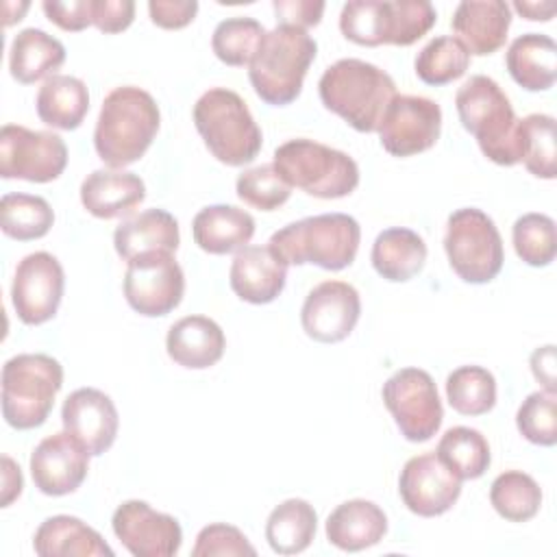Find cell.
<instances>
[{
    "instance_id": "1",
    "label": "cell",
    "mask_w": 557,
    "mask_h": 557,
    "mask_svg": "<svg viewBox=\"0 0 557 557\" xmlns=\"http://www.w3.org/2000/svg\"><path fill=\"white\" fill-rule=\"evenodd\" d=\"M159 124V104L146 89L135 85L115 87L102 100L94 128V148L109 168L122 170L146 154Z\"/></svg>"
},
{
    "instance_id": "2",
    "label": "cell",
    "mask_w": 557,
    "mask_h": 557,
    "mask_svg": "<svg viewBox=\"0 0 557 557\" xmlns=\"http://www.w3.org/2000/svg\"><path fill=\"white\" fill-rule=\"evenodd\" d=\"M318 94L322 104L355 131L376 133L396 96V85L394 78L374 63L339 59L322 72Z\"/></svg>"
},
{
    "instance_id": "3",
    "label": "cell",
    "mask_w": 557,
    "mask_h": 557,
    "mask_svg": "<svg viewBox=\"0 0 557 557\" xmlns=\"http://www.w3.org/2000/svg\"><path fill=\"white\" fill-rule=\"evenodd\" d=\"M361 226L348 213H320L272 233L268 248L287 265L313 263L322 270L348 268L359 250Z\"/></svg>"
},
{
    "instance_id": "4",
    "label": "cell",
    "mask_w": 557,
    "mask_h": 557,
    "mask_svg": "<svg viewBox=\"0 0 557 557\" xmlns=\"http://www.w3.org/2000/svg\"><path fill=\"white\" fill-rule=\"evenodd\" d=\"M315 54L318 44L305 28L278 24L265 30L248 65L255 94L272 107L294 102L302 91L307 70Z\"/></svg>"
},
{
    "instance_id": "5",
    "label": "cell",
    "mask_w": 557,
    "mask_h": 557,
    "mask_svg": "<svg viewBox=\"0 0 557 557\" xmlns=\"http://www.w3.org/2000/svg\"><path fill=\"white\" fill-rule=\"evenodd\" d=\"M461 126L476 139L481 152L498 165L520 163L518 117L500 85L485 76H470L455 94Z\"/></svg>"
},
{
    "instance_id": "6",
    "label": "cell",
    "mask_w": 557,
    "mask_h": 557,
    "mask_svg": "<svg viewBox=\"0 0 557 557\" xmlns=\"http://www.w3.org/2000/svg\"><path fill=\"white\" fill-rule=\"evenodd\" d=\"M194 124L207 150L224 165H246L261 150V128L244 98L233 89H207L194 104Z\"/></svg>"
},
{
    "instance_id": "7",
    "label": "cell",
    "mask_w": 557,
    "mask_h": 557,
    "mask_svg": "<svg viewBox=\"0 0 557 557\" xmlns=\"http://www.w3.org/2000/svg\"><path fill=\"white\" fill-rule=\"evenodd\" d=\"M63 387V366L44 352H22L2 366V416L9 426H41Z\"/></svg>"
},
{
    "instance_id": "8",
    "label": "cell",
    "mask_w": 557,
    "mask_h": 557,
    "mask_svg": "<svg viewBox=\"0 0 557 557\" xmlns=\"http://www.w3.org/2000/svg\"><path fill=\"white\" fill-rule=\"evenodd\" d=\"M274 168L292 187L324 200L350 196L359 185V165L348 152L305 137L281 144Z\"/></svg>"
},
{
    "instance_id": "9",
    "label": "cell",
    "mask_w": 557,
    "mask_h": 557,
    "mask_svg": "<svg viewBox=\"0 0 557 557\" xmlns=\"http://www.w3.org/2000/svg\"><path fill=\"white\" fill-rule=\"evenodd\" d=\"M444 250L453 272L466 283H490L503 270V237L494 220L476 207H461L448 215Z\"/></svg>"
},
{
    "instance_id": "10",
    "label": "cell",
    "mask_w": 557,
    "mask_h": 557,
    "mask_svg": "<svg viewBox=\"0 0 557 557\" xmlns=\"http://www.w3.org/2000/svg\"><path fill=\"white\" fill-rule=\"evenodd\" d=\"M381 396L407 442H429L440 431L444 407L437 394V385L426 370H396L383 383Z\"/></svg>"
},
{
    "instance_id": "11",
    "label": "cell",
    "mask_w": 557,
    "mask_h": 557,
    "mask_svg": "<svg viewBox=\"0 0 557 557\" xmlns=\"http://www.w3.org/2000/svg\"><path fill=\"white\" fill-rule=\"evenodd\" d=\"M183 294L185 274L172 252L152 250L126 261L124 298L139 315H168L181 305Z\"/></svg>"
},
{
    "instance_id": "12",
    "label": "cell",
    "mask_w": 557,
    "mask_h": 557,
    "mask_svg": "<svg viewBox=\"0 0 557 557\" xmlns=\"http://www.w3.org/2000/svg\"><path fill=\"white\" fill-rule=\"evenodd\" d=\"M67 165L63 137L50 131H30L20 124H4L0 131V176L30 183H50Z\"/></svg>"
},
{
    "instance_id": "13",
    "label": "cell",
    "mask_w": 557,
    "mask_h": 557,
    "mask_svg": "<svg viewBox=\"0 0 557 557\" xmlns=\"http://www.w3.org/2000/svg\"><path fill=\"white\" fill-rule=\"evenodd\" d=\"M376 133L383 150L392 157L420 154L440 139L442 109L431 98L396 94Z\"/></svg>"
},
{
    "instance_id": "14",
    "label": "cell",
    "mask_w": 557,
    "mask_h": 557,
    "mask_svg": "<svg viewBox=\"0 0 557 557\" xmlns=\"http://www.w3.org/2000/svg\"><path fill=\"white\" fill-rule=\"evenodd\" d=\"M65 289V272L59 259L46 250L26 255L13 274L11 302L17 318L37 326L54 318Z\"/></svg>"
},
{
    "instance_id": "15",
    "label": "cell",
    "mask_w": 557,
    "mask_h": 557,
    "mask_svg": "<svg viewBox=\"0 0 557 557\" xmlns=\"http://www.w3.org/2000/svg\"><path fill=\"white\" fill-rule=\"evenodd\" d=\"M111 527L115 537L135 557H172L183 544L178 520L137 498L124 500L113 511Z\"/></svg>"
},
{
    "instance_id": "16",
    "label": "cell",
    "mask_w": 557,
    "mask_h": 557,
    "mask_svg": "<svg viewBox=\"0 0 557 557\" xmlns=\"http://www.w3.org/2000/svg\"><path fill=\"white\" fill-rule=\"evenodd\" d=\"M398 494L411 513L435 518L457 503L461 479L435 453H422L405 461Z\"/></svg>"
},
{
    "instance_id": "17",
    "label": "cell",
    "mask_w": 557,
    "mask_h": 557,
    "mask_svg": "<svg viewBox=\"0 0 557 557\" xmlns=\"http://www.w3.org/2000/svg\"><path fill=\"white\" fill-rule=\"evenodd\" d=\"M361 315L359 292L346 281H322L305 298L300 309L302 331L322 344L346 339Z\"/></svg>"
},
{
    "instance_id": "18",
    "label": "cell",
    "mask_w": 557,
    "mask_h": 557,
    "mask_svg": "<svg viewBox=\"0 0 557 557\" xmlns=\"http://www.w3.org/2000/svg\"><path fill=\"white\" fill-rule=\"evenodd\" d=\"M89 453L67 431L44 437L30 455V476L46 496L76 492L87 479Z\"/></svg>"
},
{
    "instance_id": "19",
    "label": "cell",
    "mask_w": 557,
    "mask_h": 557,
    "mask_svg": "<svg viewBox=\"0 0 557 557\" xmlns=\"http://www.w3.org/2000/svg\"><path fill=\"white\" fill-rule=\"evenodd\" d=\"M61 422L63 431L76 437L91 457H98L113 446L120 426L113 400L96 387L74 389L63 400Z\"/></svg>"
},
{
    "instance_id": "20",
    "label": "cell",
    "mask_w": 557,
    "mask_h": 557,
    "mask_svg": "<svg viewBox=\"0 0 557 557\" xmlns=\"http://www.w3.org/2000/svg\"><path fill=\"white\" fill-rule=\"evenodd\" d=\"M450 26L468 54L485 57L505 46L511 26V7L503 0H463Z\"/></svg>"
},
{
    "instance_id": "21",
    "label": "cell",
    "mask_w": 557,
    "mask_h": 557,
    "mask_svg": "<svg viewBox=\"0 0 557 557\" xmlns=\"http://www.w3.org/2000/svg\"><path fill=\"white\" fill-rule=\"evenodd\" d=\"M287 281V263H283L268 246H244L235 252L228 283L231 289L250 305H268L283 292Z\"/></svg>"
},
{
    "instance_id": "22",
    "label": "cell",
    "mask_w": 557,
    "mask_h": 557,
    "mask_svg": "<svg viewBox=\"0 0 557 557\" xmlns=\"http://www.w3.org/2000/svg\"><path fill=\"white\" fill-rule=\"evenodd\" d=\"M146 198V183L126 170H94L81 183L83 207L100 220L122 218L135 211Z\"/></svg>"
},
{
    "instance_id": "23",
    "label": "cell",
    "mask_w": 557,
    "mask_h": 557,
    "mask_svg": "<svg viewBox=\"0 0 557 557\" xmlns=\"http://www.w3.org/2000/svg\"><path fill=\"white\" fill-rule=\"evenodd\" d=\"M226 348L222 326L207 315H185L176 320L165 337L170 359L187 370L215 366Z\"/></svg>"
},
{
    "instance_id": "24",
    "label": "cell",
    "mask_w": 557,
    "mask_h": 557,
    "mask_svg": "<svg viewBox=\"0 0 557 557\" xmlns=\"http://www.w3.org/2000/svg\"><path fill=\"white\" fill-rule=\"evenodd\" d=\"M326 540L346 553H359L383 540L387 533L385 511L366 498H352L337 505L326 518Z\"/></svg>"
},
{
    "instance_id": "25",
    "label": "cell",
    "mask_w": 557,
    "mask_h": 557,
    "mask_svg": "<svg viewBox=\"0 0 557 557\" xmlns=\"http://www.w3.org/2000/svg\"><path fill=\"white\" fill-rule=\"evenodd\" d=\"M191 235L209 255L237 252L255 235V218L233 205H209L194 215Z\"/></svg>"
},
{
    "instance_id": "26",
    "label": "cell",
    "mask_w": 557,
    "mask_h": 557,
    "mask_svg": "<svg viewBox=\"0 0 557 557\" xmlns=\"http://www.w3.org/2000/svg\"><path fill=\"white\" fill-rule=\"evenodd\" d=\"M178 244V222L165 209H146L141 213H135L122 220L113 231L115 252L124 261H131L137 255L152 250L176 252Z\"/></svg>"
},
{
    "instance_id": "27",
    "label": "cell",
    "mask_w": 557,
    "mask_h": 557,
    "mask_svg": "<svg viewBox=\"0 0 557 557\" xmlns=\"http://www.w3.org/2000/svg\"><path fill=\"white\" fill-rule=\"evenodd\" d=\"M505 65L522 89L546 91L557 78V44L544 33H524L509 44Z\"/></svg>"
},
{
    "instance_id": "28",
    "label": "cell",
    "mask_w": 557,
    "mask_h": 557,
    "mask_svg": "<svg viewBox=\"0 0 557 557\" xmlns=\"http://www.w3.org/2000/svg\"><path fill=\"white\" fill-rule=\"evenodd\" d=\"M33 548L39 557H113V548L102 540L96 529L85 524L81 518L67 513L46 518L35 531Z\"/></svg>"
},
{
    "instance_id": "29",
    "label": "cell",
    "mask_w": 557,
    "mask_h": 557,
    "mask_svg": "<svg viewBox=\"0 0 557 557\" xmlns=\"http://www.w3.org/2000/svg\"><path fill=\"white\" fill-rule=\"evenodd\" d=\"M65 63V46L41 28H22L9 48V72L22 85L54 76Z\"/></svg>"
},
{
    "instance_id": "30",
    "label": "cell",
    "mask_w": 557,
    "mask_h": 557,
    "mask_svg": "<svg viewBox=\"0 0 557 557\" xmlns=\"http://www.w3.org/2000/svg\"><path fill=\"white\" fill-rule=\"evenodd\" d=\"M426 252V244L416 231L392 226L376 235L370 261L376 274L385 281L405 283L424 268Z\"/></svg>"
},
{
    "instance_id": "31",
    "label": "cell",
    "mask_w": 557,
    "mask_h": 557,
    "mask_svg": "<svg viewBox=\"0 0 557 557\" xmlns=\"http://www.w3.org/2000/svg\"><path fill=\"white\" fill-rule=\"evenodd\" d=\"M35 104L44 124L59 131H74L89 111V91L81 78L54 74L39 87Z\"/></svg>"
},
{
    "instance_id": "32",
    "label": "cell",
    "mask_w": 557,
    "mask_h": 557,
    "mask_svg": "<svg viewBox=\"0 0 557 557\" xmlns=\"http://www.w3.org/2000/svg\"><path fill=\"white\" fill-rule=\"evenodd\" d=\"M318 513L305 498H287L265 520V540L278 555H298L315 537Z\"/></svg>"
},
{
    "instance_id": "33",
    "label": "cell",
    "mask_w": 557,
    "mask_h": 557,
    "mask_svg": "<svg viewBox=\"0 0 557 557\" xmlns=\"http://www.w3.org/2000/svg\"><path fill=\"white\" fill-rule=\"evenodd\" d=\"M557 133L555 117L531 113L518 120V154L524 168L537 176L553 181L557 176Z\"/></svg>"
},
{
    "instance_id": "34",
    "label": "cell",
    "mask_w": 557,
    "mask_h": 557,
    "mask_svg": "<svg viewBox=\"0 0 557 557\" xmlns=\"http://www.w3.org/2000/svg\"><path fill=\"white\" fill-rule=\"evenodd\" d=\"M435 455L461 479H479L485 474L492 461L490 444L485 435L470 426L448 429L435 448Z\"/></svg>"
},
{
    "instance_id": "35",
    "label": "cell",
    "mask_w": 557,
    "mask_h": 557,
    "mask_svg": "<svg viewBox=\"0 0 557 557\" xmlns=\"http://www.w3.org/2000/svg\"><path fill=\"white\" fill-rule=\"evenodd\" d=\"M54 224V211L46 198L35 194H4L0 200L2 233L17 242H30L48 235Z\"/></svg>"
},
{
    "instance_id": "36",
    "label": "cell",
    "mask_w": 557,
    "mask_h": 557,
    "mask_svg": "<svg viewBox=\"0 0 557 557\" xmlns=\"http://www.w3.org/2000/svg\"><path fill=\"white\" fill-rule=\"evenodd\" d=\"M490 503L500 518L509 522H527L542 507V490L531 474L522 470H505L492 481Z\"/></svg>"
},
{
    "instance_id": "37",
    "label": "cell",
    "mask_w": 557,
    "mask_h": 557,
    "mask_svg": "<svg viewBox=\"0 0 557 557\" xmlns=\"http://www.w3.org/2000/svg\"><path fill=\"white\" fill-rule=\"evenodd\" d=\"M446 398L461 416H483L496 405V379L483 366H459L446 376Z\"/></svg>"
},
{
    "instance_id": "38",
    "label": "cell",
    "mask_w": 557,
    "mask_h": 557,
    "mask_svg": "<svg viewBox=\"0 0 557 557\" xmlns=\"http://www.w3.org/2000/svg\"><path fill=\"white\" fill-rule=\"evenodd\" d=\"M470 65V54L463 44L453 35L433 37L416 57V76L433 87L448 85L466 74Z\"/></svg>"
},
{
    "instance_id": "39",
    "label": "cell",
    "mask_w": 557,
    "mask_h": 557,
    "mask_svg": "<svg viewBox=\"0 0 557 557\" xmlns=\"http://www.w3.org/2000/svg\"><path fill=\"white\" fill-rule=\"evenodd\" d=\"M263 35L265 28L255 17H226L215 26L211 35V48L222 63L244 67L250 65Z\"/></svg>"
},
{
    "instance_id": "40",
    "label": "cell",
    "mask_w": 557,
    "mask_h": 557,
    "mask_svg": "<svg viewBox=\"0 0 557 557\" xmlns=\"http://www.w3.org/2000/svg\"><path fill=\"white\" fill-rule=\"evenodd\" d=\"M435 20L437 13L429 0H385V44L411 46L433 28Z\"/></svg>"
},
{
    "instance_id": "41",
    "label": "cell",
    "mask_w": 557,
    "mask_h": 557,
    "mask_svg": "<svg viewBox=\"0 0 557 557\" xmlns=\"http://www.w3.org/2000/svg\"><path fill=\"white\" fill-rule=\"evenodd\" d=\"M511 242L527 265L544 268L557 255L555 220L546 213H524L511 226Z\"/></svg>"
},
{
    "instance_id": "42",
    "label": "cell",
    "mask_w": 557,
    "mask_h": 557,
    "mask_svg": "<svg viewBox=\"0 0 557 557\" xmlns=\"http://www.w3.org/2000/svg\"><path fill=\"white\" fill-rule=\"evenodd\" d=\"M237 198L259 211H276L292 196V185L278 174L274 163L248 168L237 176Z\"/></svg>"
},
{
    "instance_id": "43",
    "label": "cell",
    "mask_w": 557,
    "mask_h": 557,
    "mask_svg": "<svg viewBox=\"0 0 557 557\" xmlns=\"http://www.w3.org/2000/svg\"><path fill=\"white\" fill-rule=\"evenodd\" d=\"M516 426L524 440L537 446L557 442V394L537 389L529 394L516 413Z\"/></svg>"
},
{
    "instance_id": "44",
    "label": "cell",
    "mask_w": 557,
    "mask_h": 557,
    "mask_svg": "<svg viewBox=\"0 0 557 557\" xmlns=\"http://www.w3.org/2000/svg\"><path fill=\"white\" fill-rule=\"evenodd\" d=\"M194 557H213V555H257V548L248 537L233 524L213 522L200 529L196 544L191 548Z\"/></svg>"
},
{
    "instance_id": "45",
    "label": "cell",
    "mask_w": 557,
    "mask_h": 557,
    "mask_svg": "<svg viewBox=\"0 0 557 557\" xmlns=\"http://www.w3.org/2000/svg\"><path fill=\"white\" fill-rule=\"evenodd\" d=\"M41 9L52 24L70 33L85 30L87 26L94 24V0H70V2L44 0Z\"/></svg>"
},
{
    "instance_id": "46",
    "label": "cell",
    "mask_w": 557,
    "mask_h": 557,
    "mask_svg": "<svg viewBox=\"0 0 557 557\" xmlns=\"http://www.w3.org/2000/svg\"><path fill=\"white\" fill-rule=\"evenodd\" d=\"M135 20L133 0H94V26L100 33L113 35L126 30Z\"/></svg>"
},
{
    "instance_id": "47",
    "label": "cell",
    "mask_w": 557,
    "mask_h": 557,
    "mask_svg": "<svg viewBox=\"0 0 557 557\" xmlns=\"http://www.w3.org/2000/svg\"><path fill=\"white\" fill-rule=\"evenodd\" d=\"M148 13L152 24H157L159 28L176 30L187 26L196 17L198 2L196 0H150Z\"/></svg>"
},
{
    "instance_id": "48",
    "label": "cell",
    "mask_w": 557,
    "mask_h": 557,
    "mask_svg": "<svg viewBox=\"0 0 557 557\" xmlns=\"http://www.w3.org/2000/svg\"><path fill=\"white\" fill-rule=\"evenodd\" d=\"M272 9L276 13L278 24H289L298 28L318 26L324 13V2L313 0H274Z\"/></svg>"
},
{
    "instance_id": "49",
    "label": "cell",
    "mask_w": 557,
    "mask_h": 557,
    "mask_svg": "<svg viewBox=\"0 0 557 557\" xmlns=\"http://www.w3.org/2000/svg\"><path fill=\"white\" fill-rule=\"evenodd\" d=\"M531 372L533 376L544 385L546 392L557 394V381H555V346H542L531 352Z\"/></svg>"
},
{
    "instance_id": "50",
    "label": "cell",
    "mask_w": 557,
    "mask_h": 557,
    "mask_svg": "<svg viewBox=\"0 0 557 557\" xmlns=\"http://www.w3.org/2000/svg\"><path fill=\"white\" fill-rule=\"evenodd\" d=\"M2 466H4V472H2V507H9L20 494H22V487H24V479H22V470L20 466L11 459V457H2Z\"/></svg>"
},
{
    "instance_id": "51",
    "label": "cell",
    "mask_w": 557,
    "mask_h": 557,
    "mask_svg": "<svg viewBox=\"0 0 557 557\" xmlns=\"http://www.w3.org/2000/svg\"><path fill=\"white\" fill-rule=\"evenodd\" d=\"M513 9L527 17V20H533V22H548L553 15H555V9L557 4L553 0L548 2H533V0H518L513 2Z\"/></svg>"
}]
</instances>
